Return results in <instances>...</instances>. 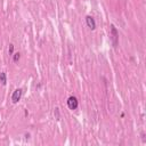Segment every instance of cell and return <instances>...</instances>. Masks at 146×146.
<instances>
[{
  "label": "cell",
  "instance_id": "8",
  "mask_svg": "<svg viewBox=\"0 0 146 146\" xmlns=\"http://www.w3.org/2000/svg\"><path fill=\"white\" fill-rule=\"evenodd\" d=\"M8 52H9V55H13V54H14V44H13V43H10V44H9Z\"/></svg>",
  "mask_w": 146,
  "mask_h": 146
},
{
  "label": "cell",
  "instance_id": "7",
  "mask_svg": "<svg viewBox=\"0 0 146 146\" xmlns=\"http://www.w3.org/2000/svg\"><path fill=\"white\" fill-rule=\"evenodd\" d=\"M54 114H55V117H56V120H59L60 119V116H59V108H55V111H54Z\"/></svg>",
  "mask_w": 146,
  "mask_h": 146
},
{
  "label": "cell",
  "instance_id": "3",
  "mask_svg": "<svg viewBox=\"0 0 146 146\" xmlns=\"http://www.w3.org/2000/svg\"><path fill=\"white\" fill-rule=\"evenodd\" d=\"M21 97H22V89L21 88L15 89L13 91V94H11V102L14 104H16V103H18L21 100Z\"/></svg>",
  "mask_w": 146,
  "mask_h": 146
},
{
  "label": "cell",
  "instance_id": "4",
  "mask_svg": "<svg viewBox=\"0 0 146 146\" xmlns=\"http://www.w3.org/2000/svg\"><path fill=\"white\" fill-rule=\"evenodd\" d=\"M86 22H87V25H88V27L90 30H95L96 29V22H95V19H94L92 16L87 15L86 16Z\"/></svg>",
  "mask_w": 146,
  "mask_h": 146
},
{
  "label": "cell",
  "instance_id": "6",
  "mask_svg": "<svg viewBox=\"0 0 146 146\" xmlns=\"http://www.w3.org/2000/svg\"><path fill=\"white\" fill-rule=\"evenodd\" d=\"M19 58H21V54H19V52H15V54H13V60H14L15 63L18 62Z\"/></svg>",
  "mask_w": 146,
  "mask_h": 146
},
{
  "label": "cell",
  "instance_id": "2",
  "mask_svg": "<svg viewBox=\"0 0 146 146\" xmlns=\"http://www.w3.org/2000/svg\"><path fill=\"white\" fill-rule=\"evenodd\" d=\"M66 103H67V106H68V108H70V110H76V108H78L79 103H78L76 97H74V96L68 97V98H67V100H66Z\"/></svg>",
  "mask_w": 146,
  "mask_h": 146
},
{
  "label": "cell",
  "instance_id": "1",
  "mask_svg": "<svg viewBox=\"0 0 146 146\" xmlns=\"http://www.w3.org/2000/svg\"><path fill=\"white\" fill-rule=\"evenodd\" d=\"M111 39H112L113 47L116 48L117 47V43H119V32H117L116 27L113 24H111Z\"/></svg>",
  "mask_w": 146,
  "mask_h": 146
},
{
  "label": "cell",
  "instance_id": "5",
  "mask_svg": "<svg viewBox=\"0 0 146 146\" xmlns=\"http://www.w3.org/2000/svg\"><path fill=\"white\" fill-rule=\"evenodd\" d=\"M0 82L2 86H6L7 83V76H6V72H1L0 73Z\"/></svg>",
  "mask_w": 146,
  "mask_h": 146
}]
</instances>
